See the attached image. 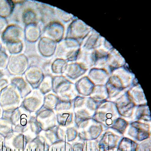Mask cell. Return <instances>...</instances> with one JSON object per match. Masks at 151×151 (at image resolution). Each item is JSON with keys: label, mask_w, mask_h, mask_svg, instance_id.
I'll return each instance as SVG.
<instances>
[{"label": "cell", "mask_w": 151, "mask_h": 151, "mask_svg": "<svg viewBox=\"0 0 151 151\" xmlns=\"http://www.w3.org/2000/svg\"><path fill=\"white\" fill-rule=\"evenodd\" d=\"M7 22L5 18L0 16V32H3L7 27Z\"/></svg>", "instance_id": "obj_13"}, {"label": "cell", "mask_w": 151, "mask_h": 151, "mask_svg": "<svg viewBox=\"0 0 151 151\" xmlns=\"http://www.w3.org/2000/svg\"><path fill=\"white\" fill-rule=\"evenodd\" d=\"M66 137L68 142L74 140L78 135L77 131L74 128L71 127L67 129L66 131Z\"/></svg>", "instance_id": "obj_10"}, {"label": "cell", "mask_w": 151, "mask_h": 151, "mask_svg": "<svg viewBox=\"0 0 151 151\" xmlns=\"http://www.w3.org/2000/svg\"><path fill=\"white\" fill-rule=\"evenodd\" d=\"M23 32L19 26L12 24L7 27L3 32L2 39L5 45L22 42Z\"/></svg>", "instance_id": "obj_1"}, {"label": "cell", "mask_w": 151, "mask_h": 151, "mask_svg": "<svg viewBox=\"0 0 151 151\" xmlns=\"http://www.w3.org/2000/svg\"><path fill=\"white\" fill-rule=\"evenodd\" d=\"M72 114L69 113H60L58 114V122L60 125L66 126L71 123L72 121Z\"/></svg>", "instance_id": "obj_7"}, {"label": "cell", "mask_w": 151, "mask_h": 151, "mask_svg": "<svg viewBox=\"0 0 151 151\" xmlns=\"http://www.w3.org/2000/svg\"><path fill=\"white\" fill-rule=\"evenodd\" d=\"M83 145L81 143H76L72 145L71 151H83Z\"/></svg>", "instance_id": "obj_14"}, {"label": "cell", "mask_w": 151, "mask_h": 151, "mask_svg": "<svg viewBox=\"0 0 151 151\" xmlns=\"http://www.w3.org/2000/svg\"><path fill=\"white\" fill-rule=\"evenodd\" d=\"M27 63V59L24 55L20 53L14 55L9 60L8 68L12 72L21 73L25 69Z\"/></svg>", "instance_id": "obj_3"}, {"label": "cell", "mask_w": 151, "mask_h": 151, "mask_svg": "<svg viewBox=\"0 0 151 151\" xmlns=\"http://www.w3.org/2000/svg\"><path fill=\"white\" fill-rule=\"evenodd\" d=\"M8 60V55L4 51L0 50V67H4Z\"/></svg>", "instance_id": "obj_12"}, {"label": "cell", "mask_w": 151, "mask_h": 151, "mask_svg": "<svg viewBox=\"0 0 151 151\" xmlns=\"http://www.w3.org/2000/svg\"><path fill=\"white\" fill-rule=\"evenodd\" d=\"M17 95L15 91L8 89L3 93L1 99V103L4 105H10L16 103L18 99Z\"/></svg>", "instance_id": "obj_4"}, {"label": "cell", "mask_w": 151, "mask_h": 151, "mask_svg": "<svg viewBox=\"0 0 151 151\" xmlns=\"http://www.w3.org/2000/svg\"><path fill=\"white\" fill-rule=\"evenodd\" d=\"M50 151H71L72 145L64 141L52 145Z\"/></svg>", "instance_id": "obj_8"}, {"label": "cell", "mask_w": 151, "mask_h": 151, "mask_svg": "<svg viewBox=\"0 0 151 151\" xmlns=\"http://www.w3.org/2000/svg\"><path fill=\"white\" fill-rule=\"evenodd\" d=\"M6 82L5 80H2L0 81V90L5 85Z\"/></svg>", "instance_id": "obj_15"}, {"label": "cell", "mask_w": 151, "mask_h": 151, "mask_svg": "<svg viewBox=\"0 0 151 151\" xmlns=\"http://www.w3.org/2000/svg\"><path fill=\"white\" fill-rule=\"evenodd\" d=\"M0 47H1V43H0Z\"/></svg>", "instance_id": "obj_17"}, {"label": "cell", "mask_w": 151, "mask_h": 151, "mask_svg": "<svg viewBox=\"0 0 151 151\" xmlns=\"http://www.w3.org/2000/svg\"><path fill=\"white\" fill-rule=\"evenodd\" d=\"M13 4L10 1L0 0V16L5 18L11 13Z\"/></svg>", "instance_id": "obj_6"}, {"label": "cell", "mask_w": 151, "mask_h": 151, "mask_svg": "<svg viewBox=\"0 0 151 151\" xmlns=\"http://www.w3.org/2000/svg\"><path fill=\"white\" fill-rule=\"evenodd\" d=\"M5 46L8 52L13 55L19 54L22 51L23 48L22 42L6 45Z\"/></svg>", "instance_id": "obj_9"}, {"label": "cell", "mask_w": 151, "mask_h": 151, "mask_svg": "<svg viewBox=\"0 0 151 151\" xmlns=\"http://www.w3.org/2000/svg\"><path fill=\"white\" fill-rule=\"evenodd\" d=\"M45 138L51 145L65 141V133L58 126L53 125L48 127L45 130Z\"/></svg>", "instance_id": "obj_2"}, {"label": "cell", "mask_w": 151, "mask_h": 151, "mask_svg": "<svg viewBox=\"0 0 151 151\" xmlns=\"http://www.w3.org/2000/svg\"><path fill=\"white\" fill-rule=\"evenodd\" d=\"M34 151H50L51 145L45 138L38 136L34 139Z\"/></svg>", "instance_id": "obj_5"}, {"label": "cell", "mask_w": 151, "mask_h": 151, "mask_svg": "<svg viewBox=\"0 0 151 151\" xmlns=\"http://www.w3.org/2000/svg\"><path fill=\"white\" fill-rule=\"evenodd\" d=\"M2 75V73L0 71V78L1 77V76Z\"/></svg>", "instance_id": "obj_16"}, {"label": "cell", "mask_w": 151, "mask_h": 151, "mask_svg": "<svg viewBox=\"0 0 151 151\" xmlns=\"http://www.w3.org/2000/svg\"><path fill=\"white\" fill-rule=\"evenodd\" d=\"M14 84L21 92L24 91L26 87V84L24 80L20 78H16L13 79L12 81Z\"/></svg>", "instance_id": "obj_11"}]
</instances>
